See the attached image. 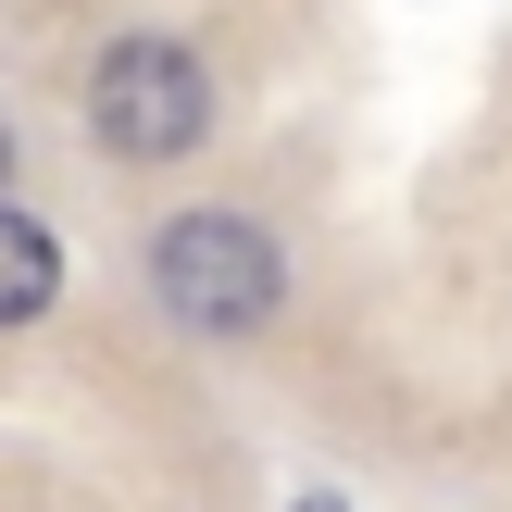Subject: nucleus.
<instances>
[{"mask_svg":"<svg viewBox=\"0 0 512 512\" xmlns=\"http://www.w3.org/2000/svg\"><path fill=\"white\" fill-rule=\"evenodd\" d=\"M150 288H163V313L200 325V338H250V325L275 313V288H288V263H275V238L250 213H175L163 238H150Z\"/></svg>","mask_w":512,"mask_h":512,"instance_id":"obj_1","label":"nucleus"},{"mask_svg":"<svg viewBox=\"0 0 512 512\" xmlns=\"http://www.w3.org/2000/svg\"><path fill=\"white\" fill-rule=\"evenodd\" d=\"M88 125L125 163H175V150H200V125H213V75L175 38H125V50H100V75H88Z\"/></svg>","mask_w":512,"mask_h":512,"instance_id":"obj_2","label":"nucleus"},{"mask_svg":"<svg viewBox=\"0 0 512 512\" xmlns=\"http://www.w3.org/2000/svg\"><path fill=\"white\" fill-rule=\"evenodd\" d=\"M63 288V250H50V225H25V213H0V325H25L38 300Z\"/></svg>","mask_w":512,"mask_h":512,"instance_id":"obj_3","label":"nucleus"},{"mask_svg":"<svg viewBox=\"0 0 512 512\" xmlns=\"http://www.w3.org/2000/svg\"><path fill=\"white\" fill-rule=\"evenodd\" d=\"M300 512H338V500H300Z\"/></svg>","mask_w":512,"mask_h":512,"instance_id":"obj_4","label":"nucleus"},{"mask_svg":"<svg viewBox=\"0 0 512 512\" xmlns=\"http://www.w3.org/2000/svg\"><path fill=\"white\" fill-rule=\"evenodd\" d=\"M0 175H13V150H0Z\"/></svg>","mask_w":512,"mask_h":512,"instance_id":"obj_5","label":"nucleus"}]
</instances>
